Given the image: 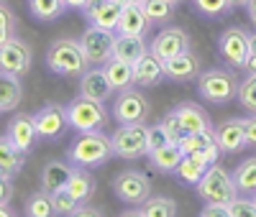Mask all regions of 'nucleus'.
I'll return each mask as SVG.
<instances>
[{"label": "nucleus", "instance_id": "1", "mask_svg": "<svg viewBox=\"0 0 256 217\" xmlns=\"http://www.w3.org/2000/svg\"><path fill=\"white\" fill-rule=\"evenodd\" d=\"M46 67L56 77H67V79H80L84 72L90 69L88 54H84L82 43L74 38H56L49 43L46 49Z\"/></svg>", "mask_w": 256, "mask_h": 217}, {"label": "nucleus", "instance_id": "2", "mask_svg": "<svg viewBox=\"0 0 256 217\" xmlns=\"http://www.w3.org/2000/svg\"><path fill=\"white\" fill-rule=\"evenodd\" d=\"M113 154V141L110 136L100 130H84V133L77 136V141L67 148V161L74 166H84V169H95L102 166Z\"/></svg>", "mask_w": 256, "mask_h": 217}, {"label": "nucleus", "instance_id": "3", "mask_svg": "<svg viewBox=\"0 0 256 217\" xmlns=\"http://www.w3.org/2000/svg\"><path fill=\"white\" fill-rule=\"evenodd\" d=\"M238 82H241V79L233 74L230 69L212 67V69L200 72V77H198V95H200L205 102L226 105V102H230L233 97H236Z\"/></svg>", "mask_w": 256, "mask_h": 217}, {"label": "nucleus", "instance_id": "4", "mask_svg": "<svg viewBox=\"0 0 256 217\" xmlns=\"http://www.w3.org/2000/svg\"><path fill=\"white\" fill-rule=\"evenodd\" d=\"M198 194L205 205H230L238 197L236 182H233V174L226 171L220 164H210V169L205 171V177L198 182Z\"/></svg>", "mask_w": 256, "mask_h": 217}, {"label": "nucleus", "instance_id": "5", "mask_svg": "<svg viewBox=\"0 0 256 217\" xmlns=\"http://www.w3.org/2000/svg\"><path fill=\"white\" fill-rule=\"evenodd\" d=\"M110 141H113V154L118 159L134 161L148 156V125L144 123H123L110 136Z\"/></svg>", "mask_w": 256, "mask_h": 217}, {"label": "nucleus", "instance_id": "6", "mask_svg": "<svg viewBox=\"0 0 256 217\" xmlns=\"http://www.w3.org/2000/svg\"><path fill=\"white\" fill-rule=\"evenodd\" d=\"M67 118L70 128L84 133V130H100L108 123V110H105V102L80 95L72 102H67Z\"/></svg>", "mask_w": 256, "mask_h": 217}, {"label": "nucleus", "instance_id": "7", "mask_svg": "<svg viewBox=\"0 0 256 217\" xmlns=\"http://www.w3.org/2000/svg\"><path fill=\"white\" fill-rule=\"evenodd\" d=\"M113 192L123 205H141L152 194V182L138 169H126L113 179Z\"/></svg>", "mask_w": 256, "mask_h": 217}, {"label": "nucleus", "instance_id": "8", "mask_svg": "<svg viewBox=\"0 0 256 217\" xmlns=\"http://www.w3.org/2000/svg\"><path fill=\"white\" fill-rule=\"evenodd\" d=\"M248 36H251V33H246L241 26H230V28H226V31L220 33V38H218V51H220V56L226 59L228 67H233V69H244V67H246V59H248V54H251Z\"/></svg>", "mask_w": 256, "mask_h": 217}, {"label": "nucleus", "instance_id": "9", "mask_svg": "<svg viewBox=\"0 0 256 217\" xmlns=\"http://www.w3.org/2000/svg\"><path fill=\"white\" fill-rule=\"evenodd\" d=\"M34 120H36V130H38L41 141H56L64 130L70 128L67 105H59V102L41 105L38 110L34 113Z\"/></svg>", "mask_w": 256, "mask_h": 217}, {"label": "nucleus", "instance_id": "10", "mask_svg": "<svg viewBox=\"0 0 256 217\" xmlns=\"http://www.w3.org/2000/svg\"><path fill=\"white\" fill-rule=\"evenodd\" d=\"M148 100L144 97V92L126 87L118 92L116 102H113V118L123 125V123H144L148 118Z\"/></svg>", "mask_w": 256, "mask_h": 217}, {"label": "nucleus", "instance_id": "11", "mask_svg": "<svg viewBox=\"0 0 256 217\" xmlns=\"http://www.w3.org/2000/svg\"><path fill=\"white\" fill-rule=\"evenodd\" d=\"M31 61H34V49L28 46V41H24L20 36L6 41L3 46H0V69L3 72L24 77L31 69Z\"/></svg>", "mask_w": 256, "mask_h": 217}, {"label": "nucleus", "instance_id": "12", "mask_svg": "<svg viewBox=\"0 0 256 217\" xmlns=\"http://www.w3.org/2000/svg\"><path fill=\"white\" fill-rule=\"evenodd\" d=\"M187 49H190V36L180 26H164L154 36V41H148V51H152L156 59H162V61L172 59V56H177V54H182Z\"/></svg>", "mask_w": 256, "mask_h": 217}, {"label": "nucleus", "instance_id": "13", "mask_svg": "<svg viewBox=\"0 0 256 217\" xmlns=\"http://www.w3.org/2000/svg\"><path fill=\"white\" fill-rule=\"evenodd\" d=\"M113 38L116 33L110 31H102L98 26H88L80 38L84 54H88V61L90 64H105L110 56H113Z\"/></svg>", "mask_w": 256, "mask_h": 217}, {"label": "nucleus", "instance_id": "14", "mask_svg": "<svg viewBox=\"0 0 256 217\" xmlns=\"http://www.w3.org/2000/svg\"><path fill=\"white\" fill-rule=\"evenodd\" d=\"M120 10H123V5L118 3V0H92L82 13H84V18H88L90 26H98L102 31L116 33L118 31V20H120Z\"/></svg>", "mask_w": 256, "mask_h": 217}, {"label": "nucleus", "instance_id": "15", "mask_svg": "<svg viewBox=\"0 0 256 217\" xmlns=\"http://www.w3.org/2000/svg\"><path fill=\"white\" fill-rule=\"evenodd\" d=\"M212 133H216V141H218L220 154H238V151H244V148L248 146L244 118L223 120L218 128H212Z\"/></svg>", "mask_w": 256, "mask_h": 217}, {"label": "nucleus", "instance_id": "16", "mask_svg": "<svg viewBox=\"0 0 256 217\" xmlns=\"http://www.w3.org/2000/svg\"><path fill=\"white\" fill-rule=\"evenodd\" d=\"M6 136L16 143V148H20L24 154H31L36 141H38V130H36V120L28 113H18L10 118L8 128H6Z\"/></svg>", "mask_w": 256, "mask_h": 217}, {"label": "nucleus", "instance_id": "17", "mask_svg": "<svg viewBox=\"0 0 256 217\" xmlns=\"http://www.w3.org/2000/svg\"><path fill=\"white\" fill-rule=\"evenodd\" d=\"M164 74L166 79H172V82H192V79H198L200 77V56L187 49L172 59H166L164 61Z\"/></svg>", "mask_w": 256, "mask_h": 217}, {"label": "nucleus", "instance_id": "18", "mask_svg": "<svg viewBox=\"0 0 256 217\" xmlns=\"http://www.w3.org/2000/svg\"><path fill=\"white\" fill-rule=\"evenodd\" d=\"M184 154H198L202 159H208L210 164H218L220 159V148L216 141L212 130H198V133H184V138L180 141Z\"/></svg>", "mask_w": 256, "mask_h": 217}, {"label": "nucleus", "instance_id": "19", "mask_svg": "<svg viewBox=\"0 0 256 217\" xmlns=\"http://www.w3.org/2000/svg\"><path fill=\"white\" fill-rule=\"evenodd\" d=\"M113 92L116 90H113V84H110V79H108V74H105L102 67L88 69L80 77V95H84V97H92V100L105 102Z\"/></svg>", "mask_w": 256, "mask_h": 217}, {"label": "nucleus", "instance_id": "20", "mask_svg": "<svg viewBox=\"0 0 256 217\" xmlns=\"http://www.w3.org/2000/svg\"><path fill=\"white\" fill-rule=\"evenodd\" d=\"M26 164V154L20 148H16V143L3 133L0 136V179L13 182Z\"/></svg>", "mask_w": 256, "mask_h": 217}, {"label": "nucleus", "instance_id": "21", "mask_svg": "<svg viewBox=\"0 0 256 217\" xmlns=\"http://www.w3.org/2000/svg\"><path fill=\"white\" fill-rule=\"evenodd\" d=\"M164 61L156 59L152 51H146L136 64H134V82L138 87H156L164 79Z\"/></svg>", "mask_w": 256, "mask_h": 217}, {"label": "nucleus", "instance_id": "22", "mask_svg": "<svg viewBox=\"0 0 256 217\" xmlns=\"http://www.w3.org/2000/svg\"><path fill=\"white\" fill-rule=\"evenodd\" d=\"M152 20L146 15L144 3L141 5H123L120 20H118V31L116 33H128V36H146Z\"/></svg>", "mask_w": 256, "mask_h": 217}, {"label": "nucleus", "instance_id": "23", "mask_svg": "<svg viewBox=\"0 0 256 217\" xmlns=\"http://www.w3.org/2000/svg\"><path fill=\"white\" fill-rule=\"evenodd\" d=\"M182 156H184V151H182V146L180 143H164V146H159V148H154V151H148V164H152L156 171H162V174H174L177 171V166H180V161H182Z\"/></svg>", "mask_w": 256, "mask_h": 217}, {"label": "nucleus", "instance_id": "24", "mask_svg": "<svg viewBox=\"0 0 256 217\" xmlns=\"http://www.w3.org/2000/svg\"><path fill=\"white\" fill-rule=\"evenodd\" d=\"M72 171H74V164H70V161H49L41 169V189L49 194L64 189L72 177Z\"/></svg>", "mask_w": 256, "mask_h": 217}, {"label": "nucleus", "instance_id": "25", "mask_svg": "<svg viewBox=\"0 0 256 217\" xmlns=\"http://www.w3.org/2000/svg\"><path fill=\"white\" fill-rule=\"evenodd\" d=\"M20 102H24V84H20V77L0 69V110L13 113V110H18Z\"/></svg>", "mask_w": 256, "mask_h": 217}, {"label": "nucleus", "instance_id": "26", "mask_svg": "<svg viewBox=\"0 0 256 217\" xmlns=\"http://www.w3.org/2000/svg\"><path fill=\"white\" fill-rule=\"evenodd\" d=\"M180 212V207H177V200H172V197H164V194H148V197L138 205V207H134V210H128L126 215H141V217H174Z\"/></svg>", "mask_w": 256, "mask_h": 217}, {"label": "nucleus", "instance_id": "27", "mask_svg": "<svg viewBox=\"0 0 256 217\" xmlns=\"http://www.w3.org/2000/svg\"><path fill=\"white\" fill-rule=\"evenodd\" d=\"M174 113L180 115L182 125L187 133H198V130H212V123H210V115L205 113V107L198 105V102H180L174 107Z\"/></svg>", "mask_w": 256, "mask_h": 217}, {"label": "nucleus", "instance_id": "28", "mask_svg": "<svg viewBox=\"0 0 256 217\" xmlns=\"http://www.w3.org/2000/svg\"><path fill=\"white\" fill-rule=\"evenodd\" d=\"M146 51H148V43L144 41V36L116 33V38H113V56L116 59H123L128 64H136Z\"/></svg>", "mask_w": 256, "mask_h": 217}, {"label": "nucleus", "instance_id": "29", "mask_svg": "<svg viewBox=\"0 0 256 217\" xmlns=\"http://www.w3.org/2000/svg\"><path fill=\"white\" fill-rule=\"evenodd\" d=\"M208 169H210V161H208V159H202V156H198V154H184L174 174L180 177L182 184H187V187H198V182L205 177V171H208Z\"/></svg>", "mask_w": 256, "mask_h": 217}, {"label": "nucleus", "instance_id": "30", "mask_svg": "<svg viewBox=\"0 0 256 217\" xmlns=\"http://www.w3.org/2000/svg\"><path fill=\"white\" fill-rule=\"evenodd\" d=\"M67 189L77 197L80 205H84V202H90V200L95 197L98 182H95V177H92V174L84 169V166H74L72 177H70V182H67Z\"/></svg>", "mask_w": 256, "mask_h": 217}, {"label": "nucleus", "instance_id": "31", "mask_svg": "<svg viewBox=\"0 0 256 217\" xmlns=\"http://www.w3.org/2000/svg\"><path fill=\"white\" fill-rule=\"evenodd\" d=\"M102 69H105V74H108V79H110V84H113L116 92H120V90H126V87L136 84V82H134V64H128V61H123V59L110 56L108 61L102 64Z\"/></svg>", "mask_w": 256, "mask_h": 217}, {"label": "nucleus", "instance_id": "32", "mask_svg": "<svg viewBox=\"0 0 256 217\" xmlns=\"http://www.w3.org/2000/svg\"><path fill=\"white\" fill-rule=\"evenodd\" d=\"M26 5H28V13L41 23H54L67 10L64 0H26Z\"/></svg>", "mask_w": 256, "mask_h": 217}, {"label": "nucleus", "instance_id": "33", "mask_svg": "<svg viewBox=\"0 0 256 217\" xmlns=\"http://www.w3.org/2000/svg\"><path fill=\"white\" fill-rule=\"evenodd\" d=\"M230 174H233V182H236L238 194H254L256 192V156L241 161Z\"/></svg>", "mask_w": 256, "mask_h": 217}, {"label": "nucleus", "instance_id": "34", "mask_svg": "<svg viewBox=\"0 0 256 217\" xmlns=\"http://www.w3.org/2000/svg\"><path fill=\"white\" fill-rule=\"evenodd\" d=\"M24 215H28V217H52V215H56L54 197L49 192H44V189L34 192L31 197L26 200V205H24Z\"/></svg>", "mask_w": 256, "mask_h": 217}, {"label": "nucleus", "instance_id": "35", "mask_svg": "<svg viewBox=\"0 0 256 217\" xmlns=\"http://www.w3.org/2000/svg\"><path fill=\"white\" fill-rule=\"evenodd\" d=\"M195 10L205 18H223L226 13L233 10V3L230 0H192Z\"/></svg>", "mask_w": 256, "mask_h": 217}, {"label": "nucleus", "instance_id": "36", "mask_svg": "<svg viewBox=\"0 0 256 217\" xmlns=\"http://www.w3.org/2000/svg\"><path fill=\"white\" fill-rule=\"evenodd\" d=\"M238 102L246 107L248 113H256V74H246L238 82V92H236Z\"/></svg>", "mask_w": 256, "mask_h": 217}, {"label": "nucleus", "instance_id": "37", "mask_svg": "<svg viewBox=\"0 0 256 217\" xmlns=\"http://www.w3.org/2000/svg\"><path fill=\"white\" fill-rule=\"evenodd\" d=\"M16 36H18V18L6 3H0V46Z\"/></svg>", "mask_w": 256, "mask_h": 217}, {"label": "nucleus", "instance_id": "38", "mask_svg": "<svg viewBox=\"0 0 256 217\" xmlns=\"http://www.w3.org/2000/svg\"><path fill=\"white\" fill-rule=\"evenodd\" d=\"M144 8H146V15L152 23H164V20H169V15H172V3H166V0H144Z\"/></svg>", "mask_w": 256, "mask_h": 217}, {"label": "nucleus", "instance_id": "39", "mask_svg": "<svg viewBox=\"0 0 256 217\" xmlns=\"http://www.w3.org/2000/svg\"><path fill=\"white\" fill-rule=\"evenodd\" d=\"M54 197V207H56V215H62V217H67V215H74L77 212V207H80V202H77V197L74 194L64 187V189H59V192H54L52 194Z\"/></svg>", "mask_w": 256, "mask_h": 217}, {"label": "nucleus", "instance_id": "40", "mask_svg": "<svg viewBox=\"0 0 256 217\" xmlns=\"http://www.w3.org/2000/svg\"><path fill=\"white\" fill-rule=\"evenodd\" d=\"M228 215L230 217H256L254 197H251V194H238V197L228 205Z\"/></svg>", "mask_w": 256, "mask_h": 217}, {"label": "nucleus", "instance_id": "41", "mask_svg": "<svg viewBox=\"0 0 256 217\" xmlns=\"http://www.w3.org/2000/svg\"><path fill=\"white\" fill-rule=\"evenodd\" d=\"M162 125H164V130L169 133V138H172L174 143H180L182 138H184V125H182V120H180V115L174 113V110H169L166 115H164V120H162Z\"/></svg>", "mask_w": 256, "mask_h": 217}, {"label": "nucleus", "instance_id": "42", "mask_svg": "<svg viewBox=\"0 0 256 217\" xmlns=\"http://www.w3.org/2000/svg\"><path fill=\"white\" fill-rule=\"evenodd\" d=\"M164 143H172V138H169V133L164 130V125L162 123L148 125V151H154V148H159Z\"/></svg>", "mask_w": 256, "mask_h": 217}, {"label": "nucleus", "instance_id": "43", "mask_svg": "<svg viewBox=\"0 0 256 217\" xmlns=\"http://www.w3.org/2000/svg\"><path fill=\"white\" fill-rule=\"evenodd\" d=\"M200 215L202 217H230L228 215V205H205Z\"/></svg>", "mask_w": 256, "mask_h": 217}, {"label": "nucleus", "instance_id": "44", "mask_svg": "<svg viewBox=\"0 0 256 217\" xmlns=\"http://www.w3.org/2000/svg\"><path fill=\"white\" fill-rule=\"evenodd\" d=\"M244 125H246V141H248V146L256 148V113L251 118H244Z\"/></svg>", "mask_w": 256, "mask_h": 217}, {"label": "nucleus", "instance_id": "45", "mask_svg": "<svg viewBox=\"0 0 256 217\" xmlns=\"http://www.w3.org/2000/svg\"><path fill=\"white\" fill-rule=\"evenodd\" d=\"M13 200V184L8 179H0V205H10Z\"/></svg>", "mask_w": 256, "mask_h": 217}, {"label": "nucleus", "instance_id": "46", "mask_svg": "<svg viewBox=\"0 0 256 217\" xmlns=\"http://www.w3.org/2000/svg\"><path fill=\"white\" fill-rule=\"evenodd\" d=\"M100 215H102V210H98V207H88V202H84V205L77 207V212H74L72 217H100Z\"/></svg>", "mask_w": 256, "mask_h": 217}, {"label": "nucleus", "instance_id": "47", "mask_svg": "<svg viewBox=\"0 0 256 217\" xmlns=\"http://www.w3.org/2000/svg\"><path fill=\"white\" fill-rule=\"evenodd\" d=\"M64 3H67V8H72V10H84L92 0H64Z\"/></svg>", "mask_w": 256, "mask_h": 217}, {"label": "nucleus", "instance_id": "48", "mask_svg": "<svg viewBox=\"0 0 256 217\" xmlns=\"http://www.w3.org/2000/svg\"><path fill=\"white\" fill-rule=\"evenodd\" d=\"M244 69H246V74H256V54H254V51L248 54V59H246V67H244Z\"/></svg>", "mask_w": 256, "mask_h": 217}, {"label": "nucleus", "instance_id": "49", "mask_svg": "<svg viewBox=\"0 0 256 217\" xmlns=\"http://www.w3.org/2000/svg\"><path fill=\"white\" fill-rule=\"evenodd\" d=\"M246 13L251 18V23L256 26V0H248V3H246Z\"/></svg>", "mask_w": 256, "mask_h": 217}, {"label": "nucleus", "instance_id": "50", "mask_svg": "<svg viewBox=\"0 0 256 217\" xmlns=\"http://www.w3.org/2000/svg\"><path fill=\"white\" fill-rule=\"evenodd\" d=\"M0 217H16V210L8 205H0Z\"/></svg>", "mask_w": 256, "mask_h": 217}, {"label": "nucleus", "instance_id": "51", "mask_svg": "<svg viewBox=\"0 0 256 217\" xmlns=\"http://www.w3.org/2000/svg\"><path fill=\"white\" fill-rule=\"evenodd\" d=\"M118 3H120V5H141L144 0H118Z\"/></svg>", "mask_w": 256, "mask_h": 217}, {"label": "nucleus", "instance_id": "52", "mask_svg": "<svg viewBox=\"0 0 256 217\" xmlns=\"http://www.w3.org/2000/svg\"><path fill=\"white\" fill-rule=\"evenodd\" d=\"M248 43H251V51L256 54V31H254V33L248 36Z\"/></svg>", "mask_w": 256, "mask_h": 217}, {"label": "nucleus", "instance_id": "53", "mask_svg": "<svg viewBox=\"0 0 256 217\" xmlns=\"http://www.w3.org/2000/svg\"><path fill=\"white\" fill-rule=\"evenodd\" d=\"M230 3H233V8H246L248 0H230Z\"/></svg>", "mask_w": 256, "mask_h": 217}, {"label": "nucleus", "instance_id": "54", "mask_svg": "<svg viewBox=\"0 0 256 217\" xmlns=\"http://www.w3.org/2000/svg\"><path fill=\"white\" fill-rule=\"evenodd\" d=\"M166 3H172V5H177V3H182V0H166Z\"/></svg>", "mask_w": 256, "mask_h": 217}, {"label": "nucleus", "instance_id": "55", "mask_svg": "<svg viewBox=\"0 0 256 217\" xmlns=\"http://www.w3.org/2000/svg\"><path fill=\"white\" fill-rule=\"evenodd\" d=\"M251 197H254V202H256V192H254V194H251Z\"/></svg>", "mask_w": 256, "mask_h": 217}, {"label": "nucleus", "instance_id": "56", "mask_svg": "<svg viewBox=\"0 0 256 217\" xmlns=\"http://www.w3.org/2000/svg\"><path fill=\"white\" fill-rule=\"evenodd\" d=\"M0 3H6V0H0Z\"/></svg>", "mask_w": 256, "mask_h": 217}, {"label": "nucleus", "instance_id": "57", "mask_svg": "<svg viewBox=\"0 0 256 217\" xmlns=\"http://www.w3.org/2000/svg\"><path fill=\"white\" fill-rule=\"evenodd\" d=\"M0 113H3V110H0Z\"/></svg>", "mask_w": 256, "mask_h": 217}]
</instances>
